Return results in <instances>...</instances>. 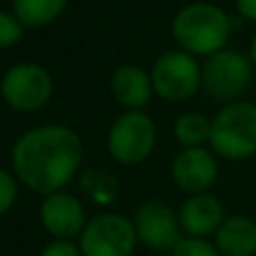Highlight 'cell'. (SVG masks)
Segmentation results:
<instances>
[{"label": "cell", "instance_id": "obj_1", "mask_svg": "<svg viewBox=\"0 0 256 256\" xmlns=\"http://www.w3.org/2000/svg\"><path fill=\"white\" fill-rule=\"evenodd\" d=\"M84 164V142L74 128L45 124L22 132L12 146L14 176L34 194L63 191Z\"/></svg>", "mask_w": 256, "mask_h": 256}, {"label": "cell", "instance_id": "obj_2", "mask_svg": "<svg viewBox=\"0 0 256 256\" xmlns=\"http://www.w3.org/2000/svg\"><path fill=\"white\" fill-rule=\"evenodd\" d=\"M234 32V18L214 2H189L176 14L171 34L180 50L194 56H212L227 48Z\"/></svg>", "mask_w": 256, "mask_h": 256}, {"label": "cell", "instance_id": "obj_3", "mask_svg": "<svg viewBox=\"0 0 256 256\" xmlns=\"http://www.w3.org/2000/svg\"><path fill=\"white\" fill-rule=\"evenodd\" d=\"M212 150L225 160H250L256 155V104H225L212 120Z\"/></svg>", "mask_w": 256, "mask_h": 256}, {"label": "cell", "instance_id": "obj_4", "mask_svg": "<svg viewBox=\"0 0 256 256\" xmlns=\"http://www.w3.org/2000/svg\"><path fill=\"white\" fill-rule=\"evenodd\" d=\"M254 79V63L250 54L238 50H220L202 63V90L222 104L238 102Z\"/></svg>", "mask_w": 256, "mask_h": 256}, {"label": "cell", "instance_id": "obj_5", "mask_svg": "<svg viewBox=\"0 0 256 256\" xmlns=\"http://www.w3.org/2000/svg\"><path fill=\"white\" fill-rule=\"evenodd\" d=\"M158 128L150 115L144 110H126L112 122L108 130V153L124 166L142 164L155 148Z\"/></svg>", "mask_w": 256, "mask_h": 256}, {"label": "cell", "instance_id": "obj_6", "mask_svg": "<svg viewBox=\"0 0 256 256\" xmlns=\"http://www.w3.org/2000/svg\"><path fill=\"white\" fill-rule=\"evenodd\" d=\"M153 90L164 102L180 104L202 88V66L184 50H168L150 68Z\"/></svg>", "mask_w": 256, "mask_h": 256}, {"label": "cell", "instance_id": "obj_7", "mask_svg": "<svg viewBox=\"0 0 256 256\" xmlns=\"http://www.w3.org/2000/svg\"><path fill=\"white\" fill-rule=\"evenodd\" d=\"M76 240L84 256H132L140 243L132 218L115 212L92 216Z\"/></svg>", "mask_w": 256, "mask_h": 256}, {"label": "cell", "instance_id": "obj_8", "mask_svg": "<svg viewBox=\"0 0 256 256\" xmlns=\"http://www.w3.org/2000/svg\"><path fill=\"white\" fill-rule=\"evenodd\" d=\"M0 94L14 110L36 112L54 94L52 74L38 63H16L0 79Z\"/></svg>", "mask_w": 256, "mask_h": 256}, {"label": "cell", "instance_id": "obj_9", "mask_svg": "<svg viewBox=\"0 0 256 256\" xmlns=\"http://www.w3.org/2000/svg\"><path fill=\"white\" fill-rule=\"evenodd\" d=\"M132 225L137 232V240L155 252L171 254L182 240L180 216L162 200L142 202L132 214Z\"/></svg>", "mask_w": 256, "mask_h": 256}, {"label": "cell", "instance_id": "obj_10", "mask_svg": "<svg viewBox=\"0 0 256 256\" xmlns=\"http://www.w3.org/2000/svg\"><path fill=\"white\" fill-rule=\"evenodd\" d=\"M171 178L178 189L184 194H204L218 180L216 153L204 146L182 148L171 162Z\"/></svg>", "mask_w": 256, "mask_h": 256}, {"label": "cell", "instance_id": "obj_11", "mask_svg": "<svg viewBox=\"0 0 256 256\" xmlns=\"http://www.w3.org/2000/svg\"><path fill=\"white\" fill-rule=\"evenodd\" d=\"M38 218L43 230L50 236L63 240L79 238L86 222H88L81 200L68 191H54L50 196H43V202L38 207Z\"/></svg>", "mask_w": 256, "mask_h": 256}, {"label": "cell", "instance_id": "obj_12", "mask_svg": "<svg viewBox=\"0 0 256 256\" xmlns=\"http://www.w3.org/2000/svg\"><path fill=\"white\" fill-rule=\"evenodd\" d=\"M180 225L182 232L196 238H207L218 232V227L225 220V207L214 194L204 191V194H194L182 202L180 212Z\"/></svg>", "mask_w": 256, "mask_h": 256}, {"label": "cell", "instance_id": "obj_13", "mask_svg": "<svg viewBox=\"0 0 256 256\" xmlns=\"http://www.w3.org/2000/svg\"><path fill=\"white\" fill-rule=\"evenodd\" d=\"M110 92L120 106L128 110H142L150 102L153 79L150 72L142 70L140 66H122L110 76Z\"/></svg>", "mask_w": 256, "mask_h": 256}, {"label": "cell", "instance_id": "obj_14", "mask_svg": "<svg viewBox=\"0 0 256 256\" xmlns=\"http://www.w3.org/2000/svg\"><path fill=\"white\" fill-rule=\"evenodd\" d=\"M214 245L222 256H256V220L248 216H227L214 234Z\"/></svg>", "mask_w": 256, "mask_h": 256}, {"label": "cell", "instance_id": "obj_15", "mask_svg": "<svg viewBox=\"0 0 256 256\" xmlns=\"http://www.w3.org/2000/svg\"><path fill=\"white\" fill-rule=\"evenodd\" d=\"M79 189L86 198L99 207L112 204L122 194L120 178L106 166H86L79 173Z\"/></svg>", "mask_w": 256, "mask_h": 256}, {"label": "cell", "instance_id": "obj_16", "mask_svg": "<svg viewBox=\"0 0 256 256\" xmlns=\"http://www.w3.org/2000/svg\"><path fill=\"white\" fill-rule=\"evenodd\" d=\"M68 7V0H12V12L25 27H45Z\"/></svg>", "mask_w": 256, "mask_h": 256}, {"label": "cell", "instance_id": "obj_17", "mask_svg": "<svg viewBox=\"0 0 256 256\" xmlns=\"http://www.w3.org/2000/svg\"><path fill=\"white\" fill-rule=\"evenodd\" d=\"M173 137L182 148L204 146L212 137V120L202 112H182L173 122Z\"/></svg>", "mask_w": 256, "mask_h": 256}, {"label": "cell", "instance_id": "obj_18", "mask_svg": "<svg viewBox=\"0 0 256 256\" xmlns=\"http://www.w3.org/2000/svg\"><path fill=\"white\" fill-rule=\"evenodd\" d=\"M25 25L18 20L14 12H2L0 9V50H9L20 43Z\"/></svg>", "mask_w": 256, "mask_h": 256}, {"label": "cell", "instance_id": "obj_19", "mask_svg": "<svg viewBox=\"0 0 256 256\" xmlns=\"http://www.w3.org/2000/svg\"><path fill=\"white\" fill-rule=\"evenodd\" d=\"M171 256H222L218 248L207 238H196V236H186L176 245Z\"/></svg>", "mask_w": 256, "mask_h": 256}, {"label": "cell", "instance_id": "obj_20", "mask_svg": "<svg viewBox=\"0 0 256 256\" xmlns=\"http://www.w3.org/2000/svg\"><path fill=\"white\" fill-rule=\"evenodd\" d=\"M16 198H18V178L12 171L0 166V216H4L14 207Z\"/></svg>", "mask_w": 256, "mask_h": 256}, {"label": "cell", "instance_id": "obj_21", "mask_svg": "<svg viewBox=\"0 0 256 256\" xmlns=\"http://www.w3.org/2000/svg\"><path fill=\"white\" fill-rule=\"evenodd\" d=\"M38 256H84V254H81V250H79V243L54 238L40 250Z\"/></svg>", "mask_w": 256, "mask_h": 256}, {"label": "cell", "instance_id": "obj_22", "mask_svg": "<svg viewBox=\"0 0 256 256\" xmlns=\"http://www.w3.org/2000/svg\"><path fill=\"white\" fill-rule=\"evenodd\" d=\"M236 9L240 18L256 22V0H236Z\"/></svg>", "mask_w": 256, "mask_h": 256}, {"label": "cell", "instance_id": "obj_23", "mask_svg": "<svg viewBox=\"0 0 256 256\" xmlns=\"http://www.w3.org/2000/svg\"><path fill=\"white\" fill-rule=\"evenodd\" d=\"M250 58H252V63L256 66V34H254V38H252V43H250Z\"/></svg>", "mask_w": 256, "mask_h": 256}]
</instances>
